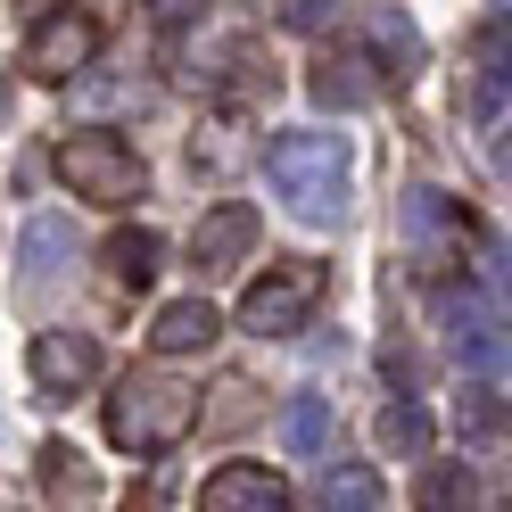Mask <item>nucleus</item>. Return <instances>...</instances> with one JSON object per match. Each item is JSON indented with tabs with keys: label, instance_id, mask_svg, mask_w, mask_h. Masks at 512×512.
I'll use <instances>...</instances> for the list:
<instances>
[{
	"label": "nucleus",
	"instance_id": "4be33fe9",
	"mask_svg": "<svg viewBox=\"0 0 512 512\" xmlns=\"http://www.w3.org/2000/svg\"><path fill=\"white\" fill-rule=\"evenodd\" d=\"M455 430H463V438H488V430H496V405H488V397H463Z\"/></svg>",
	"mask_w": 512,
	"mask_h": 512
},
{
	"label": "nucleus",
	"instance_id": "f8f14e48",
	"mask_svg": "<svg viewBox=\"0 0 512 512\" xmlns=\"http://www.w3.org/2000/svg\"><path fill=\"white\" fill-rule=\"evenodd\" d=\"M405 240H413V248H455V256H463L471 215L446 199V190H405Z\"/></svg>",
	"mask_w": 512,
	"mask_h": 512
},
{
	"label": "nucleus",
	"instance_id": "5701e85b",
	"mask_svg": "<svg viewBox=\"0 0 512 512\" xmlns=\"http://www.w3.org/2000/svg\"><path fill=\"white\" fill-rule=\"evenodd\" d=\"M380 372H389V380H397V389H413V372H422V364H413V356H405V347H389V356H380Z\"/></svg>",
	"mask_w": 512,
	"mask_h": 512
},
{
	"label": "nucleus",
	"instance_id": "f257e3e1",
	"mask_svg": "<svg viewBox=\"0 0 512 512\" xmlns=\"http://www.w3.org/2000/svg\"><path fill=\"white\" fill-rule=\"evenodd\" d=\"M199 430V397L166 372H124L108 397V438L124 455H174V446Z\"/></svg>",
	"mask_w": 512,
	"mask_h": 512
},
{
	"label": "nucleus",
	"instance_id": "7ed1b4c3",
	"mask_svg": "<svg viewBox=\"0 0 512 512\" xmlns=\"http://www.w3.org/2000/svg\"><path fill=\"white\" fill-rule=\"evenodd\" d=\"M58 174H67V190L91 199V207H133L149 190L141 157L124 149L116 133H58Z\"/></svg>",
	"mask_w": 512,
	"mask_h": 512
},
{
	"label": "nucleus",
	"instance_id": "1a4fd4ad",
	"mask_svg": "<svg viewBox=\"0 0 512 512\" xmlns=\"http://www.w3.org/2000/svg\"><path fill=\"white\" fill-rule=\"evenodd\" d=\"M199 512H290V488L265 463H223V471H207Z\"/></svg>",
	"mask_w": 512,
	"mask_h": 512
},
{
	"label": "nucleus",
	"instance_id": "9d476101",
	"mask_svg": "<svg viewBox=\"0 0 512 512\" xmlns=\"http://www.w3.org/2000/svg\"><path fill=\"white\" fill-rule=\"evenodd\" d=\"M372 67H380V58H364V50H331L323 67L306 75V100H314V108H364L372 91H380Z\"/></svg>",
	"mask_w": 512,
	"mask_h": 512
},
{
	"label": "nucleus",
	"instance_id": "20e7f679",
	"mask_svg": "<svg viewBox=\"0 0 512 512\" xmlns=\"http://www.w3.org/2000/svg\"><path fill=\"white\" fill-rule=\"evenodd\" d=\"M314 298H323V265H306V256H290V265H265V281H248V298H240V331H256V339H290V331H306Z\"/></svg>",
	"mask_w": 512,
	"mask_h": 512
},
{
	"label": "nucleus",
	"instance_id": "0eeeda50",
	"mask_svg": "<svg viewBox=\"0 0 512 512\" xmlns=\"http://www.w3.org/2000/svg\"><path fill=\"white\" fill-rule=\"evenodd\" d=\"M25 364H34V389L42 397H75V389L100 380V339H91V331H34Z\"/></svg>",
	"mask_w": 512,
	"mask_h": 512
},
{
	"label": "nucleus",
	"instance_id": "423d86ee",
	"mask_svg": "<svg viewBox=\"0 0 512 512\" xmlns=\"http://www.w3.org/2000/svg\"><path fill=\"white\" fill-rule=\"evenodd\" d=\"M91 58H100V25H91L83 9L42 17L34 34H25V75H42V83H75Z\"/></svg>",
	"mask_w": 512,
	"mask_h": 512
},
{
	"label": "nucleus",
	"instance_id": "412c9836",
	"mask_svg": "<svg viewBox=\"0 0 512 512\" xmlns=\"http://www.w3.org/2000/svg\"><path fill=\"white\" fill-rule=\"evenodd\" d=\"M281 25H290V34H331L339 0H281Z\"/></svg>",
	"mask_w": 512,
	"mask_h": 512
},
{
	"label": "nucleus",
	"instance_id": "a878e982",
	"mask_svg": "<svg viewBox=\"0 0 512 512\" xmlns=\"http://www.w3.org/2000/svg\"><path fill=\"white\" fill-rule=\"evenodd\" d=\"M0 108H9V75H0Z\"/></svg>",
	"mask_w": 512,
	"mask_h": 512
},
{
	"label": "nucleus",
	"instance_id": "a211bd4d",
	"mask_svg": "<svg viewBox=\"0 0 512 512\" xmlns=\"http://www.w3.org/2000/svg\"><path fill=\"white\" fill-rule=\"evenodd\" d=\"M380 446H389V455H430V413L413 397H397L389 413H380Z\"/></svg>",
	"mask_w": 512,
	"mask_h": 512
},
{
	"label": "nucleus",
	"instance_id": "f3484780",
	"mask_svg": "<svg viewBox=\"0 0 512 512\" xmlns=\"http://www.w3.org/2000/svg\"><path fill=\"white\" fill-rule=\"evenodd\" d=\"M422 512H479V471L471 463H430L422 471Z\"/></svg>",
	"mask_w": 512,
	"mask_h": 512
},
{
	"label": "nucleus",
	"instance_id": "9b49d317",
	"mask_svg": "<svg viewBox=\"0 0 512 512\" xmlns=\"http://www.w3.org/2000/svg\"><path fill=\"white\" fill-rule=\"evenodd\" d=\"M223 339V314L207 298H174V306H157V323H149V347L157 356H199V347Z\"/></svg>",
	"mask_w": 512,
	"mask_h": 512
},
{
	"label": "nucleus",
	"instance_id": "393cba45",
	"mask_svg": "<svg viewBox=\"0 0 512 512\" xmlns=\"http://www.w3.org/2000/svg\"><path fill=\"white\" fill-rule=\"evenodd\" d=\"M190 9H199V0H157V17H166V25H182Z\"/></svg>",
	"mask_w": 512,
	"mask_h": 512
},
{
	"label": "nucleus",
	"instance_id": "2eb2a0df",
	"mask_svg": "<svg viewBox=\"0 0 512 512\" xmlns=\"http://www.w3.org/2000/svg\"><path fill=\"white\" fill-rule=\"evenodd\" d=\"M372 58H380V75L413 83V67H422V34H413L397 9H380V17H372Z\"/></svg>",
	"mask_w": 512,
	"mask_h": 512
},
{
	"label": "nucleus",
	"instance_id": "f03ea898",
	"mask_svg": "<svg viewBox=\"0 0 512 512\" xmlns=\"http://www.w3.org/2000/svg\"><path fill=\"white\" fill-rule=\"evenodd\" d=\"M265 182L290 199L298 223H331L347 207V141L339 133H281L265 149Z\"/></svg>",
	"mask_w": 512,
	"mask_h": 512
},
{
	"label": "nucleus",
	"instance_id": "6e6552de",
	"mask_svg": "<svg viewBox=\"0 0 512 512\" xmlns=\"http://www.w3.org/2000/svg\"><path fill=\"white\" fill-rule=\"evenodd\" d=\"M248 248H256V207L248 199H223V207L199 215V232H190V265H199V273H232Z\"/></svg>",
	"mask_w": 512,
	"mask_h": 512
},
{
	"label": "nucleus",
	"instance_id": "b1692460",
	"mask_svg": "<svg viewBox=\"0 0 512 512\" xmlns=\"http://www.w3.org/2000/svg\"><path fill=\"white\" fill-rule=\"evenodd\" d=\"M496 174L512 182V124H504V133H496Z\"/></svg>",
	"mask_w": 512,
	"mask_h": 512
},
{
	"label": "nucleus",
	"instance_id": "dca6fc26",
	"mask_svg": "<svg viewBox=\"0 0 512 512\" xmlns=\"http://www.w3.org/2000/svg\"><path fill=\"white\" fill-rule=\"evenodd\" d=\"M372 504H380L372 463H323V512H372Z\"/></svg>",
	"mask_w": 512,
	"mask_h": 512
},
{
	"label": "nucleus",
	"instance_id": "4468645a",
	"mask_svg": "<svg viewBox=\"0 0 512 512\" xmlns=\"http://www.w3.org/2000/svg\"><path fill=\"white\" fill-rule=\"evenodd\" d=\"M157 256H166V240H157L149 223H133V232H116V240L100 248V265H108L116 290H149V281H157Z\"/></svg>",
	"mask_w": 512,
	"mask_h": 512
},
{
	"label": "nucleus",
	"instance_id": "bb28decb",
	"mask_svg": "<svg viewBox=\"0 0 512 512\" xmlns=\"http://www.w3.org/2000/svg\"><path fill=\"white\" fill-rule=\"evenodd\" d=\"M25 9H42V0H25Z\"/></svg>",
	"mask_w": 512,
	"mask_h": 512
},
{
	"label": "nucleus",
	"instance_id": "6ab92c4d",
	"mask_svg": "<svg viewBox=\"0 0 512 512\" xmlns=\"http://www.w3.org/2000/svg\"><path fill=\"white\" fill-rule=\"evenodd\" d=\"M281 438H290L298 455H323V446H331V405L323 397H298L290 413H281Z\"/></svg>",
	"mask_w": 512,
	"mask_h": 512
},
{
	"label": "nucleus",
	"instance_id": "39448f33",
	"mask_svg": "<svg viewBox=\"0 0 512 512\" xmlns=\"http://www.w3.org/2000/svg\"><path fill=\"white\" fill-rule=\"evenodd\" d=\"M438 331H446L463 372H512V331H504V314H488V298L446 290L438 298Z\"/></svg>",
	"mask_w": 512,
	"mask_h": 512
},
{
	"label": "nucleus",
	"instance_id": "aec40b11",
	"mask_svg": "<svg viewBox=\"0 0 512 512\" xmlns=\"http://www.w3.org/2000/svg\"><path fill=\"white\" fill-rule=\"evenodd\" d=\"M42 488H50V496H91V463L75 455L67 438H50V446H42Z\"/></svg>",
	"mask_w": 512,
	"mask_h": 512
},
{
	"label": "nucleus",
	"instance_id": "ddd939ff",
	"mask_svg": "<svg viewBox=\"0 0 512 512\" xmlns=\"http://www.w3.org/2000/svg\"><path fill=\"white\" fill-rule=\"evenodd\" d=\"M471 67H479L471 108H479V116H496V100L512 91V17H488V25L471 34Z\"/></svg>",
	"mask_w": 512,
	"mask_h": 512
},
{
	"label": "nucleus",
	"instance_id": "cd10ccee",
	"mask_svg": "<svg viewBox=\"0 0 512 512\" xmlns=\"http://www.w3.org/2000/svg\"><path fill=\"white\" fill-rule=\"evenodd\" d=\"M504 422H512V413H504Z\"/></svg>",
	"mask_w": 512,
	"mask_h": 512
}]
</instances>
